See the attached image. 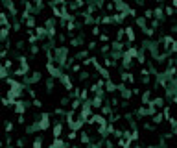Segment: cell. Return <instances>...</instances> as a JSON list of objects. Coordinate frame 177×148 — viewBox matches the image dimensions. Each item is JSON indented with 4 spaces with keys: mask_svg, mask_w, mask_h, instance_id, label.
Segmentation results:
<instances>
[{
    "mask_svg": "<svg viewBox=\"0 0 177 148\" xmlns=\"http://www.w3.org/2000/svg\"><path fill=\"white\" fill-rule=\"evenodd\" d=\"M37 120V124H39V131H46L50 128V124H52V120H50V113H41V117L39 119H35Z\"/></svg>",
    "mask_w": 177,
    "mask_h": 148,
    "instance_id": "6da1fadb",
    "label": "cell"
},
{
    "mask_svg": "<svg viewBox=\"0 0 177 148\" xmlns=\"http://www.w3.org/2000/svg\"><path fill=\"white\" fill-rule=\"evenodd\" d=\"M59 81H61V85L65 87V91H68V93L74 89V83H72V80H70V76H68V74H65V72H63V74H61V78H59Z\"/></svg>",
    "mask_w": 177,
    "mask_h": 148,
    "instance_id": "7a4b0ae2",
    "label": "cell"
},
{
    "mask_svg": "<svg viewBox=\"0 0 177 148\" xmlns=\"http://www.w3.org/2000/svg\"><path fill=\"white\" fill-rule=\"evenodd\" d=\"M63 130H65V124H63L61 120H57V122L54 124V130H52L54 133H52V135H54V137H61V135H63Z\"/></svg>",
    "mask_w": 177,
    "mask_h": 148,
    "instance_id": "3957f363",
    "label": "cell"
},
{
    "mask_svg": "<svg viewBox=\"0 0 177 148\" xmlns=\"http://www.w3.org/2000/svg\"><path fill=\"white\" fill-rule=\"evenodd\" d=\"M125 37H127V43H133V41L136 39V33H135L133 26H127V28H125Z\"/></svg>",
    "mask_w": 177,
    "mask_h": 148,
    "instance_id": "277c9868",
    "label": "cell"
},
{
    "mask_svg": "<svg viewBox=\"0 0 177 148\" xmlns=\"http://www.w3.org/2000/svg\"><path fill=\"white\" fill-rule=\"evenodd\" d=\"M151 104H153L157 109H163L164 106H166V100H164V96H157L155 100H151Z\"/></svg>",
    "mask_w": 177,
    "mask_h": 148,
    "instance_id": "5b68a950",
    "label": "cell"
},
{
    "mask_svg": "<svg viewBox=\"0 0 177 148\" xmlns=\"http://www.w3.org/2000/svg\"><path fill=\"white\" fill-rule=\"evenodd\" d=\"M24 26L30 28V30H35V26H37V20H35L33 15H30V17H28L26 20H24Z\"/></svg>",
    "mask_w": 177,
    "mask_h": 148,
    "instance_id": "8992f818",
    "label": "cell"
},
{
    "mask_svg": "<svg viewBox=\"0 0 177 148\" xmlns=\"http://www.w3.org/2000/svg\"><path fill=\"white\" fill-rule=\"evenodd\" d=\"M9 26H0V41H4V43H6L8 41V37H9Z\"/></svg>",
    "mask_w": 177,
    "mask_h": 148,
    "instance_id": "52a82bcc",
    "label": "cell"
},
{
    "mask_svg": "<svg viewBox=\"0 0 177 148\" xmlns=\"http://www.w3.org/2000/svg\"><path fill=\"white\" fill-rule=\"evenodd\" d=\"M17 61H19V65H21V67H24L26 70H30V63H28V58H26V56H19Z\"/></svg>",
    "mask_w": 177,
    "mask_h": 148,
    "instance_id": "ba28073f",
    "label": "cell"
},
{
    "mask_svg": "<svg viewBox=\"0 0 177 148\" xmlns=\"http://www.w3.org/2000/svg\"><path fill=\"white\" fill-rule=\"evenodd\" d=\"M9 72H11V70L6 69V67H4V63L0 61V80H6L8 76H9Z\"/></svg>",
    "mask_w": 177,
    "mask_h": 148,
    "instance_id": "9c48e42d",
    "label": "cell"
},
{
    "mask_svg": "<svg viewBox=\"0 0 177 148\" xmlns=\"http://www.w3.org/2000/svg\"><path fill=\"white\" fill-rule=\"evenodd\" d=\"M151 102V89H146L142 93V104H149Z\"/></svg>",
    "mask_w": 177,
    "mask_h": 148,
    "instance_id": "30bf717a",
    "label": "cell"
},
{
    "mask_svg": "<svg viewBox=\"0 0 177 148\" xmlns=\"http://www.w3.org/2000/svg\"><path fill=\"white\" fill-rule=\"evenodd\" d=\"M153 17H155V19H159V20H163V19H164V9H163V8L153 9Z\"/></svg>",
    "mask_w": 177,
    "mask_h": 148,
    "instance_id": "8fae6325",
    "label": "cell"
},
{
    "mask_svg": "<svg viewBox=\"0 0 177 148\" xmlns=\"http://www.w3.org/2000/svg\"><path fill=\"white\" fill-rule=\"evenodd\" d=\"M151 120H153L155 124H160V122L164 120V113H163V111H160V113H155V115H153V119H151Z\"/></svg>",
    "mask_w": 177,
    "mask_h": 148,
    "instance_id": "7c38bea8",
    "label": "cell"
},
{
    "mask_svg": "<svg viewBox=\"0 0 177 148\" xmlns=\"http://www.w3.org/2000/svg\"><path fill=\"white\" fill-rule=\"evenodd\" d=\"M39 50H41V48H39V44H37V43H35V44H32V47H30V54H32V56H37V54H39Z\"/></svg>",
    "mask_w": 177,
    "mask_h": 148,
    "instance_id": "4fadbf2b",
    "label": "cell"
},
{
    "mask_svg": "<svg viewBox=\"0 0 177 148\" xmlns=\"http://www.w3.org/2000/svg\"><path fill=\"white\" fill-rule=\"evenodd\" d=\"M54 113L57 115V117H67V113H68V111H65V109H63V106H61V108H55V111H54Z\"/></svg>",
    "mask_w": 177,
    "mask_h": 148,
    "instance_id": "5bb4252c",
    "label": "cell"
},
{
    "mask_svg": "<svg viewBox=\"0 0 177 148\" xmlns=\"http://www.w3.org/2000/svg\"><path fill=\"white\" fill-rule=\"evenodd\" d=\"M81 67H83V65H79V63H72V65H70L72 72H81Z\"/></svg>",
    "mask_w": 177,
    "mask_h": 148,
    "instance_id": "9a60e30c",
    "label": "cell"
},
{
    "mask_svg": "<svg viewBox=\"0 0 177 148\" xmlns=\"http://www.w3.org/2000/svg\"><path fill=\"white\" fill-rule=\"evenodd\" d=\"M22 24H24V22H17V20H15L13 26H11V28H13V32H21V30H22Z\"/></svg>",
    "mask_w": 177,
    "mask_h": 148,
    "instance_id": "2e32d148",
    "label": "cell"
},
{
    "mask_svg": "<svg viewBox=\"0 0 177 148\" xmlns=\"http://www.w3.org/2000/svg\"><path fill=\"white\" fill-rule=\"evenodd\" d=\"M55 39H57V43H59V44L67 43V35H65V33H57V37H55Z\"/></svg>",
    "mask_w": 177,
    "mask_h": 148,
    "instance_id": "e0dca14e",
    "label": "cell"
},
{
    "mask_svg": "<svg viewBox=\"0 0 177 148\" xmlns=\"http://www.w3.org/2000/svg\"><path fill=\"white\" fill-rule=\"evenodd\" d=\"M32 106H33V108H37V109H39V108H43V102L39 100L37 96H35V98H33V102H32Z\"/></svg>",
    "mask_w": 177,
    "mask_h": 148,
    "instance_id": "ac0fdd59",
    "label": "cell"
},
{
    "mask_svg": "<svg viewBox=\"0 0 177 148\" xmlns=\"http://www.w3.org/2000/svg\"><path fill=\"white\" fill-rule=\"evenodd\" d=\"M4 131H6V133H11V131H13V122H6V126H4Z\"/></svg>",
    "mask_w": 177,
    "mask_h": 148,
    "instance_id": "d6986e66",
    "label": "cell"
},
{
    "mask_svg": "<svg viewBox=\"0 0 177 148\" xmlns=\"http://www.w3.org/2000/svg\"><path fill=\"white\" fill-rule=\"evenodd\" d=\"M174 13H175V8H174V6H168V8H166V15H168V17H174Z\"/></svg>",
    "mask_w": 177,
    "mask_h": 148,
    "instance_id": "ffe728a7",
    "label": "cell"
},
{
    "mask_svg": "<svg viewBox=\"0 0 177 148\" xmlns=\"http://www.w3.org/2000/svg\"><path fill=\"white\" fill-rule=\"evenodd\" d=\"M4 67L11 70V69H13V61H11V59H4Z\"/></svg>",
    "mask_w": 177,
    "mask_h": 148,
    "instance_id": "44dd1931",
    "label": "cell"
},
{
    "mask_svg": "<svg viewBox=\"0 0 177 148\" xmlns=\"http://www.w3.org/2000/svg\"><path fill=\"white\" fill-rule=\"evenodd\" d=\"M109 104L113 106V108H118V106H120V100H118V98H116V96H114V98H111V102H109Z\"/></svg>",
    "mask_w": 177,
    "mask_h": 148,
    "instance_id": "7402d4cb",
    "label": "cell"
},
{
    "mask_svg": "<svg viewBox=\"0 0 177 148\" xmlns=\"http://www.w3.org/2000/svg\"><path fill=\"white\" fill-rule=\"evenodd\" d=\"M144 17L148 19V20H151V19H153V11H151V9H146V11H144Z\"/></svg>",
    "mask_w": 177,
    "mask_h": 148,
    "instance_id": "603a6c76",
    "label": "cell"
},
{
    "mask_svg": "<svg viewBox=\"0 0 177 148\" xmlns=\"http://www.w3.org/2000/svg\"><path fill=\"white\" fill-rule=\"evenodd\" d=\"M17 122H19V124H24V122H26V115H17Z\"/></svg>",
    "mask_w": 177,
    "mask_h": 148,
    "instance_id": "cb8c5ba5",
    "label": "cell"
},
{
    "mask_svg": "<svg viewBox=\"0 0 177 148\" xmlns=\"http://www.w3.org/2000/svg\"><path fill=\"white\" fill-rule=\"evenodd\" d=\"M41 145H43V137H37V139L33 141V146H35V148H39Z\"/></svg>",
    "mask_w": 177,
    "mask_h": 148,
    "instance_id": "d4e9b609",
    "label": "cell"
},
{
    "mask_svg": "<svg viewBox=\"0 0 177 148\" xmlns=\"http://www.w3.org/2000/svg\"><path fill=\"white\" fill-rule=\"evenodd\" d=\"M109 39H111V37H109L107 33H100V41H102V43H107Z\"/></svg>",
    "mask_w": 177,
    "mask_h": 148,
    "instance_id": "484cf974",
    "label": "cell"
},
{
    "mask_svg": "<svg viewBox=\"0 0 177 148\" xmlns=\"http://www.w3.org/2000/svg\"><path fill=\"white\" fill-rule=\"evenodd\" d=\"M96 44H98L96 41H89V43H87V48H89V50H94V48H96Z\"/></svg>",
    "mask_w": 177,
    "mask_h": 148,
    "instance_id": "4316f807",
    "label": "cell"
},
{
    "mask_svg": "<svg viewBox=\"0 0 177 148\" xmlns=\"http://www.w3.org/2000/svg\"><path fill=\"white\" fill-rule=\"evenodd\" d=\"M74 4H76L78 8H83V6H85V0H74Z\"/></svg>",
    "mask_w": 177,
    "mask_h": 148,
    "instance_id": "83f0119b",
    "label": "cell"
},
{
    "mask_svg": "<svg viewBox=\"0 0 177 148\" xmlns=\"http://www.w3.org/2000/svg\"><path fill=\"white\" fill-rule=\"evenodd\" d=\"M17 145L19 146H24V145H26V141H24V139H17Z\"/></svg>",
    "mask_w": 177,
    "mask_h": 148,
    "instance_id": "f1b7e54d",
    "label": "cell"
},
{
    "mask_svg": "<svg viewBox=\"0 0 177 148\" xmlns=\"http://www.w3.org/2000/svg\"><path fill=\"white\" fill-rule=\"evenodd\" d=\"M171 4H174V8H177V0H174V2H171Z\"/></svg>",
    "mask_w": 177,
    "mask_h": 148,
    "instance_id": "f546056e",
    "label": "cell"
}]
</instances>
